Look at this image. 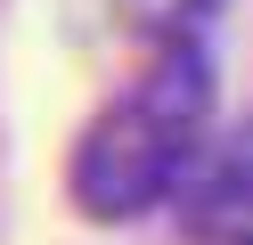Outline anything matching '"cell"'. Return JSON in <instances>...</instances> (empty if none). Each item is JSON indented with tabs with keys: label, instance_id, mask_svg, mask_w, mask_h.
I'll return each instance as SVG.
<instances>
[{
	"label": "cell",
	"instance_id": "6da1fadb",
	"mask_svg": "<svg viewBox=\"0 0 253 245\" xmlns=\"http://www.w3.org/2000/svg\"><path fill=\"white\" fill-rule=\"evenodd\" d=\"M204 106H212L204 57L188 41H171L155 57V74L82 131V147H74V204L98 212V221H131L155 196H171L188 155H196Z\"/></svg>",
	"mask_w": 253,
	"mask_h": 245
},
{
	"label": "cell",
	"instance_id": "7a4b0ae2",
	"mask_svg": "<svg viewBox=\"0 0 253 245\" xmlns=\"http://www.w3.org/2000/svg\"><path fill=\"white\" fill-rule=\"evenodd\" d=\"M253 212V123L237 131V139H220L212 155L196 163V180H188V221L212 229V221H245Z\"/></svg>",
	"mask_w": 253,
	"mask_h": 245
},
{
	"label": "cell",
	"instance_id": "3957f363",
	"mask_svg": "<svg viewBox=\"0 0 253 245\" xmlns=\"http://www.w3.org/2000/svg\"><path fill=\"white\" fill-rule=\"evenodd\" d=\"M123 16H131L139 33H155V41H188V33L204 25V16H212V0H123Z\"/></svg>",
	"mask_w": 253,
	"mask_h": 245
},
{
	"label": "cell",
	"instance_id": "277c9868",
	"mask_svg": "<svg viewBox=\"0 0 253 245\" xmlns=\"http://www.w3.org/2000/svg\"><path fill=\"white\" fill-rule=\"evenodd\" d=\"M237 245H253V229H245V237H237Z\"/></svg>",
	"mask_w": 253,
	"mask_h": 245
}]
</instances>
